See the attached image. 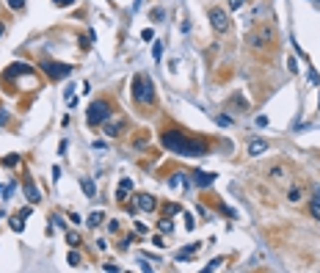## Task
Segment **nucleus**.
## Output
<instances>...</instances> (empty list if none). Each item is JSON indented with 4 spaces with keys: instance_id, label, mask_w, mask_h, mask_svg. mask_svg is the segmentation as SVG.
<instances>
[{
    "instance_id": "obj_19",
    "label": "nucleus",
    "mask_w": 320,
    "mask_h": 273,
    "mask_svg": "<svg viewBox=\"0 0 320 273\" xmlns=\"http://www.w3.org/2000/svg\"><path fill=\"white\" fill-rule=\"evenodd\" d=\"M163 50H166V47H163V42H155L152 44V58L160 61V58H163Z\"/></svg>"
},
{
    "instance_id": "obj_33",
    "label": "nucleus",
    "mask_w": 320,
    "mask_h": 273,
    "mask_svg": "<svg viewBox=\"0 0 320 273\" xmlns=\"http://www.w3.org/2000/svg\"><path fill=\"white\" fill-rule=\"evenodd\" d=\"M152 243L158 246V249H163V246H166V240L160 238V232H158V235H155V238H152Z\"/></svg>"
},
{
    "instance_id": "obj_35",
    "label": "nucleus",
    "mask_w": 320,
    "mask_h": 273,
    "mask_svg": "<svg viewBox=\"0 0 320 273\" xmlns=\"http://www.w3.org/2000/svg\"><path fill=\"white\" fill-rule=\"evenodd\" d=\"M243 3H246V0H229V8H232V11H237V8L243 6Z\"/></svg>"
},
{
    "instance_id": "obj_39",
    "label": "nucleus",
    "mask_w": 320,
    "mask_h": 273,
    "mask_svg": "<svg viewBox=\"0 0 320 273\" xmlns=\"http://www.w3.org/2000/svg\"><path fill=\"white\" fill-rule=\"evenodd\" d=\"M102 268H105V271H122V268H119V265H113V262H105Z\"/></svg>"
},
{
    "instance_id": "obj_26",
    "label": "nucleus",
    "mask_w": 320,
    "mask_h": 273,
    "mask_svg": "<svg viewBox=\"0 0 320 273\" xmlns=\"http://www.w3.org/2000/svg\"><path fill=\"white\" fill-rule=\"evenodd\" d=\"M17 163H19V157H17V154H8V157H3V166H8V168H11V166H17Z\"/></svg>"
},
{
    "instance_id": "obj_34",
    "label": "nucleus",
    "mask_w": 320,
    "mask_h": 273,
    "mask_svg": "<svg viewBox=\"0 0 320 273\" xmlns=\"http://www.w3.org/2000/svg\"><path fill=\"white\" fill-rule=\"evenodd\" d=\"M287 69H290L293 75H296V72H298V61H296V58H290V61H287Z\"/></svg>"
},
{
    "instance_id": "obj_41",
    "label": "nucleus",
    "mask_w": 320,
    "mask_h": 273,
    "mask_svg": "<svg viewBox=\"0 0 320 273\" xmlns=\"http://www.w3.org/2000/svg\"><path fill=\"white\" fill-rule=\"evenodd\" d=\"M3 30H6V25H3V22H0V36H3Z\"/></svg>"
},
{
    "instance_id": "obj_27",
    "label": "nucleus",
    "mask_w": 320,
    "mask_h": 273,
    "mask_svg": "<svg viewBox=\"0 0 320 273\" xmlns=\"http://www.w3.org/2000/svg\"><path fill=\"white\" fill-rule=\"evenodd\" d=\"M149 19H152V22H160V19H163V8H152Z\"/></svg>"
},
{
    "instance_id": "obj_14",
    "label": "nucleus",
    "mask_w": 320,
    "mask_h": 273,
    "mask_svg": "<svg viewBox=\"0 0 320 273\" xmlns=\"http://www.w3.org/2000/svg\"><path fill=\"white\" fill-rule=\"evenodd\" d=\"M80 188H83V193H86L89 199H94V196H97V185L91 182L89 177H86V179H80Z\"/></svg>"
},
{
    "instance_id": "obj_12",
    "label": "nucleus",
    "mask_w": 320,
    "mask_h": 273,
    "mask_svg": "<svg viewBox=\"0 0 320 273\" xmlns=\"http://www.w3.org/2000/svg\"><path fill=\"white\" fill-rule=\"evenodd\" d=\"M196 249H199V243H190V246H185L182 251H177V262H190V257L196 254Z\"/></svg>"
},
{
    "instance_id": "obj_31",
    "label": "nucleus",
    "mask_w": 320,
    "mask_h": 273,
    "mask_svg": "<svg viewBox=\"0 0 320 273\" xmlns=\"http://www.w3.org/2000/svg\"><path fill=\"white\" fill-rule=\"evenodd\" d=\"M8 6H11V8H17V11H19V8H25V0H8Z\"/></svg>"
},
{
    "instance_id": "obj_1",
    "label": "nucleus",
    "mask_w": 320,
    "mask_h": 273,
    "mask_svg": "<svg viewBox=\"0 0 320 273\" xmlns=\"http://www.w3.org/2000/svg\"><path fill=\"white\" fill-rule=\"evenodd\" d=\"M160 143L168 149V152H177L182 157H202L207 154V141L202 138H188L182 130H166L160 136Z\"/></svg>"
},
{
    "instance_id": "obj_24",
    "label": "nucleus",
    "mask_w": 320,
    "mask_h": 273,
    "mask_svg": "<svg viewBox=\"0 0 320 273\" xmlns=\"http://www.w3.org/2000/svg\"><path fill=\"white\" fill-rule=\"evenodd\" d=\"M163 213H166V215H177V213H182V207H179V204H166Z\"/></svg>"
},
{
    "instance_id": "obj_30",
    "label": "nucleus",
    "mask_w": 320,
    "mask_h": 273,
    "mask_svg": "<svg viewBox=\"0 0 320 273\" xmlns=\"http://www.w3.org/2000/svg\"><path fill=\"white\" fill-rule=\"evenodd\" d=\"M3 190H6V199H11V193H14V190H17V182H8V185H6V188H3Z\"/></svg>"
},
{
    "instance_id": "obj_32",
    "label": "nucleus",
    "mask_w": 320,
    "mask_h": 273,
    "mask_svg": "<svg viewBox=\"0 0 320 273\" xmlns=\"http://www.w3.org/2000/svg\"><path fill=\"white\" fill-rule=\"evenodd\" d=\"M271 174H273V179H282V177H285V168H282V166H276Z\"/></svg>"
},
{
    "instance_id": "obj_20",
    "label": "nucleus",
    "mask_w": 320,
    "mask_h": 273,
    "mask_svg": "<svg viewBox=\"0 0 320 273\" xmlns=\"http://www.w3.org/2000/svg\"><path fill=\"white\" fill-rule=\"evenodd\" d=\"M66 243H69V249L80 246V235H77V232H66Z\"/></svg>"
},
{
    "instance_id": "obj_17",
    "label": "nucleus",
    "mask_w": 320,
    "mask_h": 273,
    "mask_svg": "<svg viewBox=\"0 0 320 273\" xmlns=\"http://www.w3.org/2000/svg\"><path fill=\"white\" fill-rule=\"evenodd\" d=\"M168 185H171V188H179V185H182V188H188V179H185V174H174V177L168 179Z\"/></svg>"
},
{
    "instance_id": "obj_9",
    "label": "nucleus",
    "mask_w": 320,
    "mask_h": 273,
    "mask_svg": "<svg viewBox=\"0 0 320 273\" xmlns=\"http://www.w3.org/2000/svg\"><path fill=\"white\" fill-rule=\"evenodd\" d=\"M262 152H268V141H262V138L249 141V154H251V157H260Z\"/></svg>"
},
{
    "instance_id": "obj_4",
    "label": "nucleus",
    "mask_w": 320,
    "mask_h": 273,
    "mask_svg": "<svg viewBox=\"0 0 320 273\" xmlns=\"http://www.w3.org/2000/svg\"><path fill=\"white\" fill-rule=\"evenodd\" d=\"M75 66L72 64H61V61H42V72L50 77V80H61V77L72 75Z\"/></svg>"
},
{
    "instance_id": "obj_42",
    "label": "nucleus",
    "mask_w": 320,
    "mask_h": 273,
    "mask_svg": "<svg viewBox=\"0 0 320 273\" xmlns=\"http://www.w3.org/2000/svg\"><path fill=\"white\" fill-rule=\"evenodd\" d=\"M312 3H315V8H320V0H312Z\"/></svg>"
},
{
    "instance_id": "obj_21",
    "label": "nucleus",
    "mask_w": 320,
    "mask_h": 273,
    "mask_svg": "<svg viewBox=\"0 0 320 273\" xmlns=\"http://www.w3.org/2000/svg\"><path fill=\"white\" fill-rule=\"evenodd\" d=\"M11 229L14 232H22L25 229V218H22V215H14V218H11Z\"/></svg>"
},
{
    "instance_id": "obj_23",
    "label": "nucleus",
    "mask_w": 320,
    "mask_h": 273,
    "mask_svg": "<svg viewBox=\"0 0 320 273\" xmlns=\"http://www.w3.org/2000/svg\"><path fill=\"white\" fill-rule=\"evenodd\" d=\"M66 262H69L72 268H77V265H80V262H83V260H80V254H77V251H69V257H66Z\"/></svg>"
},
{
    "instance_id": "obj_29",
    "label": "nucleus",
    "mask_w": 320,
    "mask_h": 273,
    "mask_svg": "<svg viewBox=\"0 0 320 273\" xmlns=\"http://www.w3.org/2000/svg\"><path fill=\"white\" fill-rule=\"evenodd\" d=\"M309 83H312V86H318V83H320V75H318L315 69H309Z\"/></svg>"
},
{
    "instance_id": "obj_10",
    "label": "nucleus",
    "mask_w": 320,
    "mask_h": 273,
    "mask_svg": "<svg viewBox=\"0 0 320 273\" xmlns=\"http://www.w3.org/2000/svg\"><path fill=\"white\" fill-rule=\"evenodd\" d=\"M193 182L199 188H207V185L215 182V174H204V171H193Z\"/></svg>"
},
{
    "instance_id": "obj_7",
    "label": "nucleus",
    "mask_w": 320,
    "mask_h": 273,
    "mask_svg": "<svg viewBox=\"0 0 320 273\" xmlns=\"http://www.w3.org/2000/svg\"><path fill=\"white\" fill-rule=\"evenodd\" d=\"M136 207L144 210V213H152V210H155V199L149 196V193H138V196H136Z\"/></svg>"
},
{
    "instance_id": "obj_16",
    "label": "nucleus",
    "mask_w": 320,
    "mask_h": 273,
    "mask_svg": "<svg viewBox=\"0 0 320 273\" xmlns=\"http://www.w3.org/2000/svg\"><path fill=\"white\" fill-rule=\"evenodd\" d=\"M102 221H105V213H102V210H97V213L89 215V226H91V229H94V226H100Z\"/></svg>"
},
{
    "instance_id": "obj_13",
    "label": "nucleus",
    "mask_w": 320,
    "mask_h": 273,
    "mask_svg": "<svg viewBox=\"0 0 320 273\" xmlns=\"http://www.w3.org/2000/svg\"><path fill=\"white\" fill-rule=\"evenodd\" d=\"M130 188H133V182H130V179H122V182H119V190H116V199H119V202H125V199H127Z\"/></svg>"
},
{
    "instance_id": "obj_8",
    "label": "nucleus",
    "mask_w": 320,
    "mask_h": 273,
    "mask_svg": "<svg viewBox=\"0 0 320 273\" xmlns=\"http://www.w3.org/2000/svg\"><path fill=\"white\" fill-rule=\"evenodd\" d=\"M309 215L315 221H320V188L312 190V199H309Z\"/></svg>"
},
{
    "instance_id": "obj_25",
    "label": "nucleus",
    "mask_w": 320,
    "mask_h": 273,
    "mask_svg": "<svg viewBox=\"0 0 320 273\" xmlns=\"http://www.w3.org/2000/svg\"><path fill=\"white\" fill-rule=\"evenodd\" d=\"M287 199H290V202H298V199H301V188H290V193H287Z\"/></svg>"
},
{
    "instance_id": "obj_3",
    "label": "nucleus",
    "mask_w": 320,
    "mask_h": 273,
    "mask_svg": "<svg viewBox=\"0 0 320 273\" xmlns=\"http://www.w3.org/2000/svg\"><path fill=\"white\" fill-rule=\"evenodd\" d=\"M108 119H111V102L108 100H94L89 105V111H86V122H89L91 127H100V125H105Z\"/></svg>"
},
{
    "instance_id": "obj_11",
    "label": "nucleus",
    "mask_w": 320,
    "mask_h": 273,
    "mask_svg": "<svg viewBox=\"0 0 320 273\" xmlns=\"http://www.w3.org/2000/svg\"><path fill=\"white\" fill-rule=\"evenodd\" d=\"M25 196H28V202L30 204H36V202H39V199H42V196H39V190H36V185H33V179H25Z\"/></svg>"
},
{
    "instance_id": "obj_5",
    "label": "nucleus",
    "mask_w": 320,
    "mask_h": 273,
    "mask_svg": "<svg viewBox=\"0 0 320 273\" xmlns=\"http://www.w3.org/2000/svg\"><path fill=\"white\" fill-rule=\"evenodd\" d=\"M273 42V28L271 25H262L260 30H254V33L249 36V44L254 50H262V47H268V44Z\"/></svg>"
},
{
    "instance_id": "obj_28",
    "label": "nucleus",
    "mask_w": 320,
    "mask_h": 273,
    "mask_svg": "<svg viewBox=\"0 0 320 273\" xmlns=\"http://www.w3.org/2000/svg\"><path fill=\"white\" fill-rule=\"evenodd\" d=\"M221 262H226L224 257H218V260H213V262H210L207 268H204V271H215V268H221Z\"/></svg>"
},
{
    "instance_id": "obj_36",
    "label": "nucleus",
    "mask_w": 320,
    "mask_h": 273,
    "mask_svg": "<svg viewBox=\"0 0 320 273\" xmlns=\"http://www.w3.org/2000/svg\"><path fill=\"white\" fill-rule=\"evenodd\" d=\"M152 28H147V30H141V39H144V42H149V39H152Z\"/></svg>"
},
{
    "instance_id": "obj_18",
    "label": "nucleus",
    "mask_w": 320,
    "mask_h": 273,
    "mask_svg": "<svg viewBox=\"0 0 320 273\" xmlns=\"http://www.w3.org/2000/svg\"><path fill=\"white\" fill-rule=\"evenodd\" d=\"M215 125H218V127H232V116H226V113H218V116H215Z\"/></svg>"
},
{
    "instance_id": "obj_22",
    "label": "nucleus",
    "mask_w": 320,
    "mask_h": 273,
    "mask_svg": "<svg viewBox=\"0 0 320 273\" xmlns=\"http://www.w3.org/2000/svg\"><path fill=\"white\" fill-rule=\"evenodd\" d=\"M174 229V224H171V221H158V232H163V235H168V232H171Z\"/></svg>"
},
{
    "instance_id": "obj_6",
    "label": "nucleus",
    "mask_w": 320,
    "mask_h": 273,
    "mask_svg": "<svg viewBox=\"0 0 320 273\" xmlns=\"http://www.w3.org/2000/svg\"><path fill=\"white\" fill-rule=\"evenodd\" d=\"M210 25H213L215 33H226L229 30V17H226L224 8H210Z\"/></svg>"
},
{
    "instance_id": "obj_2",
    "label": "nucleus",
    "mask_w": 320,
    "mask_h": 273,
    "mask_svg": "<svg viewBox=\"0 0 320 273\" xmlns=\"http://www.w3.org/2000/svg\"><path fill=\"white\" fill-rule=\"evenodd\" d=\"M133 100H136L138 105H152L155 102V86L147 75L133 77Z\"/></svg>"
},
{
    "instance_id": "obj_15",
    "label": "nucleus",
    "mask_w": 320,
    "mask_h": 273,
    "mask_svg": "<svg viewBox=\"0 0 320 273\" xmlns=\"http://www.w3.org/2000/svg\"><path fill=\"white\" fill-rule=\"evenodd\" d=\"M122 133V122H105V136L108 138H116Z\"/></svg>"
},
{
    "instance_id": "obj_37",
    "label": "nucleus",
    "mask_w": 320,
    "mask_h": 273,
    "mask_svg": "<svg viewBox=\"0 0 320 273\" xmlns=\"http://www.w3.org/2000/svg\"><path fill=\"white\" fill-rule=\"evenodd\" d=\"M72 3H75V0H55V6L58 8H66V6H72Z\"/></svg>"
},
{
    "instance_id": "obj_38",
    "label": "nucleus",
    "mask_w": 320,
    "mask_h": 273,
    "mask_svg": "<svg viewBox=\"0 0 320 273\" xmlns=\"http://www.w3.org/2000/svg\"><path fill=\"white\" fill-rule=\"evenodd\" d=\"M257 127H268V116H257Z\"/></svg>"
},
{
    "instance_id": "obj_40",
    "label": "nucleus",
    "mask_w": 320,
    "mask_h": 273,
    "mask_svg": "<svg viewBox=\"0 0 320 273\" xmlns=\"http://www.w3.org/2000/svg\"><path fill=\"white\" fill-rule=\"evenodd\" d=\"M6 122H8V113H6V111H0V127L6 125Z\"/></svg>"
}]
</instances>
